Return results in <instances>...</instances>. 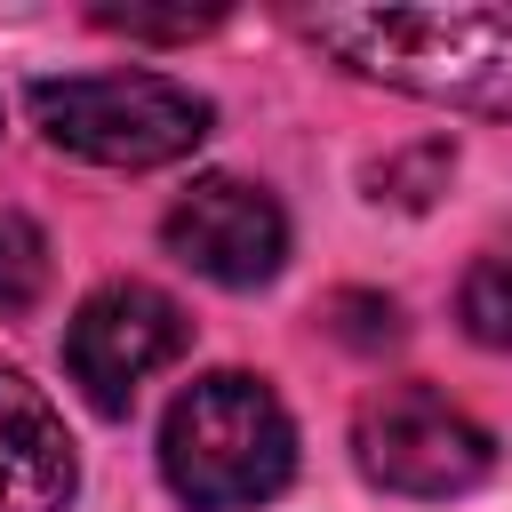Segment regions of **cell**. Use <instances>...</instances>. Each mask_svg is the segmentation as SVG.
Wrapping results in <instances>:
<instances>
[{"label":"cell","mask_w":512,"mask_h":512,"mask_svg":"<svg viewBox=\"0 0 512 512\" xmlns=\"http://www.w3.org/2000/svg\"><path fill=\"white\" fill-rule=\"evenodd\" d=\"M312 40L400 96L512 112V8H320Z\"/></svg>","instance_id":"obj_1"},{"label":"cell","mask_w":512,"mask_h":512,"mask_svg":"<svg viewBox=\"0 0 512 512\" xmlns=\"http://www.w3.org/2000/svg\"><path fill=\"white\" fill-rule=\"evenodd\" d=\"M160 472L192 512H248L288 488L296 472V424L264 376L216 368L168 400L160 424Z\"/></svg>","instance_id":"obj_2"},{"label":"cell","mask_w":512,"mask_h":512,"mask_svg":"<svg viewBox=\"0 0 512 512\" xmlns=\"http://www.w3.org/2000/svg\"><path fill=\"white\" fill-rule=\"evenodd\" d=\"M32 128L96 168H168L208 136V96L168 72H72L32 80Z\"/></svg>","instance_id":"obj_3"},{"label":"cell","mask_w":512,"mask_h":512,"mask_svg":"<svg viewBox=\"0 0 512 512\" xmlns=\"http://www.w3.org/2000/svg\"><path fill=\"white\" fill-rule=\"evenodd\" d=\"M360 472L392 496H464L496 472V440L432 384H384L352 424Z\"/></svg>","instance_id":"obj_4"},{"label":"cell","mask_w":512,"mask_h":512,"mask_svg":"<svg viewBox=\"0 0 512 512\" xmlns=\"http://www.w3.org/2000/svg\"><path fill=\"white\" fill-rule=\"evenodd\" d=\"M192 344V320L176 312V296H160L152 280H104L72 328H64V368L88 392V408L128 416V400Z\"/></svg>","instance_id":"obj_5"},{"label":"cell","mask_w":512,"mask_h":512,"mask_svg":"<svg viewBox=\"0 0 512 512\" xmlns=\"http://www.w3.org/2000/svg\"><path fill=\"white\" fill-rule=\"evenodd\" d=\"M160 240L176 264H192L200 280L216 288H264L280 264H288V216L264 184L248 176H200L168 216H160Z\"/></svg>","instance_id":"obj_6"},{"label":"cell","mask_w":512,"mask_h":512,"mask_svg":"<svg viewBox=\"0 0 512 512\" xmlns=\"http://www.w3.org/2000/svg\"><path fill=\"white\" fill-rule=\"evenodd\" d=\"M80 488V456L40 384L0 368V512H64Z\"/></svg>","instance_id":"obj_7"},{"label":"cell","mask_w":512,"mask_h":512,"mask_svg":"<svg viewBox=\"0 0 512 512\" xmlns=\"http://www.w3.org/2000/svg\"><path fill=\"white\" fill-rule=\"evenodd\" d=\"M48 288V232L16 208H0V320H24Z\"/></svg>","instance_id":"obj_8"},{"label":"cell","mask_w":512,"mask_h":512,"mask_svg":"<svg viewBox=\"0 0 512 512\" xmlns=\"http://www.w3.org/2000/svg\"><path fill=\"white\" fill-rule=\"evenodd\" d=\"M464 328L488 344V352H512V240L488 248L472 272H464Z\"/></svg>","instance_id":"obj_9"},{"label":"cell","mask_w":512,"mask_h":512,"mask_svg":"<svg viewBox=\"0 0 512 512\" xmlns=\"http://www.w3.org/2000/svg\"><path fill=\"white\" fill-rule=\"evenodd\" d=\"M96 24H112V32H136V40H184V32H208V24H216V8H208V16H144V8H96Z\"/></svg>","instance_id":"obj_10"}]
</instances>
